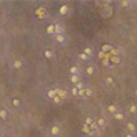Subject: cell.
<instances>
[{"label":"cell","instance_id":"obj_4","mask_svg":"<svg viewBox=\"0 0 137 137\" xmlns=\"http://www.w3.org/2000/svg\"><path fill=\"white\" fill-rule=\"evenodd\" d=\"M36 15H37L38 18H41V19H43V18H45V17H47V10H45V8H43V7H41V8H38L37 11H36Z\"/></svg>","mask_w":137,"mask_h":137},{"label":"cell","instance_id":"obj_28","mask_svg":"<svg viewBox=\"0 0 137 137\" xmlns=\"http://www.w3.org/2000/svg\"><path fill=\"white\" fill-rule=\"evenodd\" d=\"M76 88H77V89H78V91H81V89H85V88H86V86H85V85H84V84H82V82L80 81V82H78V84L76 85Z\"/></svg>","mask_w":137,"mask_h":137},{"label":"cell","instance_id":"obj_15","mask_svg":"<svg viewBox=\"0 0 137 137\" xmlns=\"http://www.w3.org/2000/svg\"><path fill=\"white\" fill-rule=\"evenodd\" d=\"M84 53H85L86 56H89V58L93 55V52H92V48H89V47H85V48H84Z\"/></svg>","mask_w":137,"mask_h":137},{"label":"cell","instance_id":"obj_10","mask_svg":"<svg viewBox=\"0 0 137 137\" xmlns=\"http://www.w3.org/2000/svg\"><path fill=\"white\" fill-rule=\"evenodd\" d=\"M101 51H103V52H106V53H110V52L112 51V47L110 45V44H103Z\"/></svg>","mask_w":137,"mask_h":137},{"label":"cell","instance_id":"obj_17","mask_svg":"<svg viewBox=\"0 0 137 137\" xmlns=\"http://www.w3.org/2000/svg\"><path fill=\"white\" fill-rule=\"evenodd\" d=\"M70 81H71V82H73V84H74V85H77L78 82H80V77H78V76H71Z\"/></svg>","mask_w":137,"mask_h":137},{"label":"cell","instance_id":"obj_11","mask_svg":"<svg viewBox=\"0 0 137 137\" xmlns=\"http://www.w3.org/2000/svg\"><path fill=\"white\" fill-rule=\"evenodd\" d=\"M110 62L111 65H118L121 63V56H110Z\"/></svg>","mask_w":137,"mask_h":137},{"label":"cell","instance_id":"obj_6","mask_svg":"<svg viewBox=\"0 0 137 137\" xmlns=\"http://www.w3.org/2000/svg\"><path fill=\"white\" fill-rule=\"evenodd\" d=\"M96 124H97V126H99V129H103V128H106L107 121H106L104 118H99V119L96 121Z\"/></svg>","mask_w":137,"mask_h":137},{"label":"cell","instance_id":"obj_33","mask_svg":"<svg viewBox=\"0 0 137 137\" xmlns=\"http://www.w3.org/2000/svg\"><path fill=\"white\" fill-rule=\"evenodd\" d=\"M126 137H134V134L133 133H128V134H126Z\"/></svg>","mask_w":137,"mask_h":137},{"label":"cell","instance_id":"obj_35","mask_svg":"<svg viewBox=\"0 0 137 137\" xmlns=\"http://www.w3.org/2000/svg\"><path fill=\"white\" fill-rule=\"evenodd\" d=\"M0 132H2V129H0Z\"/></svg>","mask_w":137,"mask_h":137},{"label":"cell","instance_id":"obj_8","mask_svg":"<svg viewBox=\"0 0 137 137\" xmlns=\"http://www.w3.org/2000/svg\"><path fill=\"white\" fill-rule=\"evenodd\" d=\"M55 40L58 43L63 44V43H66V37H65V34H55Z\"/></svg>","mask_w":137,"mask_h":137},{"label":"cell","instance_id":"obj_18","mask_svg":"<svg viewBox=\"0 0 137 137\" xmlns=\"http://www.w3.org/2000/svg\"><path fill=\"white\" fill-rule=\"evenodd\" d=\"M47 33L48 34H53V33H55V25H50V26H48L47 28Z\"/></svg>","mask_w":137,"mask_h":137},{"label":"cell","instance_id":"obj_31","mask_svg":"<svg viewBox=\"0 0 137 137\" xmlns=\"http://www.w3.org/2000/svg\"><path fill=\"white\" fill-rule=\"evenodd\" d=\"M12 104H14V106H15V107H18L19 104H21V101H19L18 99H14V100H12Z\"/></svg>","mask_w":137,"mask_h":137},{"label":"cell","instance_id":"obj_26","mask_svg":"<svg viewBox=\"0 0 137 137\" xmlns=\"http://www.w3.org/2000/svg\"><path fill=\"white\" fill-rule=\"evenodd\" d=\"M48 96H50L51 99H53V97L56 96V91H55V89H51V91H48Z\"/></svg>","mask_w":137,"mask_h":137},{"label":"cell","instance_id":"obj_22","mask_svg":"<svg viewBox=\"0 0 137 137\" xmlns=\"http://www.w3.org/2000/svg\"><path fill=\"white\" fill-rule=\"evenodd\" d=\"M112 84H114V80H112L111 77H107V78H106V85H107V86H111Z\"/></svg>","mask_w":137,"mask_h":137},{"label":"cell","instance_id":"obj_20","mask_svg":"<svg viewBox=\"0 0 137 137\" xmlns=\"http://www.w3.org/2000/svg\"><path fill=\"white\" fill-rule=\"evenodd\" d=\"M70 73H71V76H77L78 74V67L77 66H73L70 68Z\"/></svg>","mask_w":137,"mask_h":137},{"label":"cell","instance_id":"obj_1","mask_svg":"<svg viewBox=\"0 0 137 137\" xmlns=\"http://www.w3.org/2000/svg\"><path fill=\"white\" fill-rule=\"evenodd\" d=\"M92 93H93V91L91 89V88H85V89H81V91H78V96L80 97H89L92 96Z\"/></svg>","mask_w":137,"mask_h":137},{"label":"cell","instance_id":"obj_13","mask_svg":"<svg viewBox=\"0 0 137 137\" xmlns=\"http://www.w3.org/2000/svg\"><path fill=\"white\" fill-rule=\"evenodd\" d=\"M126 128H128L129 133H134V130H136V126H134L133 122H128V124H126Z\"/></svg>","mask_w":137,"mask_h":137},{"label":"cell","instance_id":"obj_2","mask_svg":"<svg viewBox=\"0 0 137 137\" xmlns=\"http://www.w3.org/2000/svg\"><path fill=\"white\" fill-rule=\"evenodd\" d=\"M111 14H112V8L110 6H104V8H103V12H101V15L107 18V17H111Z\"/></svg>","mask_w":137,"mask_h":137},{"label":"cell","instance_id":"obj_32","mask_svg":"<svg viewBox=\"0 0 137 137\" xmlns=\"http://www.w3.org/2000/svg\"><path fill=\"white\" fill-rule=\"evenodd\" d=\"M121 6H122V7H129V6H130V2H122Z\"/></svg>","mask_w":137,"mask_h":137},{"label":"cell","instance_id":"obj_34","mask_svg":"<svg viewBox=\"0 0 137 137\" xmlns=\"http://www.w3.org/2000/svg\"><path fill=\"white\" fill-rule=\"evenodd\" d=\"M136 96H137V89H136Z\"/></svg>","mask_w":137,"mask_h":137},{"label":"cell","instance_id":"obj_24","mask_svg":"<svg viewBox=\"0 0 137 137\" xmlns=\"http://www.w3.org/2000/svg\"><path fill=\"white\" fill-rule=\"evenodd\" d=\"M44 56H45V58H48V59H51V58L53 56V53H52V51H50V50H47L45 52H44Z\"/></svg>","mask_w":137,"mask_h":137},{"label":"cell","instance_id":"obj_3","mask_svg":"<svg viewBox=\"0 0 137 137\" xmlns=\"http://www.w3.org/2000/svg\"><path fill=\"white\" fill-rule=\"evenodd\" d=\"M56 96H59L62 100H65L67 97V91H63V89H59V88H56Z\"/></svg>","mask_w":137,"mask_h":137},{"label":"cell","instance_id":"obj_25","mask_svg":"<svg viewBox=\"0 0 137 137\" xmlns=\"http://www.w3.org/2000/svg\"><path fill=\"white\" fill-rule=\"evenodd\" d=\"M86 73H88L89 76H92V74L95 73V67H93V66H88V68H86Z\"/></svg>","mask_w":137,"mask_h":137},{"label":"cell","instance_id":"obj_21","mask_svg":"<svg viewBox=\"0 0 137 137\" xmlns=\"http://www.w3.org/2000/svg\"><path fill=\"white\" fill-rule=\"evenodd\" d=\"M59 11H60V14H62V15H66V14H67V11H68V8H67V6H62Z\"/></svg>","mask_w":137,"mask_h":137},{"label":"cell","instance_id":"obj_14","mask_svg":"<svg viewBox=\"0 0 137 137\" xmlns=\"http://www.w3.org/2000/svg\"><path fill=\"white\" fill-rule=\"evenodd\" d=\"M128 111L130 112V114H136V112H137V106L136 104H130L128 107Z\"/></svg>","mask_w":137,"mask_h":137},{"label":"cell","instance_id":"obj_23","mask_svg":"<svg viewBox=\"0 0 137 137\" xmlns=\"http://www.w3.org/2000/svg\"><path fill=\"white\" fill-rule=\"evenodd\" d=\"M53 103H55V104H62V103H63V100L60 99V97L59 96H55V97H53Z\"/></svg>","mask_w":137,"mask_h":137},{"label":"cell","instance_id":"obj_16","mask_svg":"<svg viewBox=\"0 0 137 137\" xmlns=\"http://www.w3.org/2000/svg\"><path fill=\"white\" fill-rule=\"evenodd\" d=\"M96 122V119H93L92 117H88V118L85 119V125H88V126H91L92 124H95Z\"/></svg>","mask_w":137,"mask_h":137},{"label":"cell","instance_id":"obj_12","mask_svg":"<svg viewBox=\"0 0 137 137\" xmlns=\"http://www.w3.org/2000/svg\"><path fill=\"white\" fill-rule=\"evenodd\" d=\"M108 111L111 112V114H115V112L119 111V108H118V106H117V104H110L108 106Z\"/></svg>","mask_w":137,"mask_h":137},{"label":"cell","instance_id":"obj_5","mask_svg":"<svg viewBox=\"0 0 137 137\" xmlns=\"http://www.w3.org/2000/svg\"><path fill=\"white\" fill-rule=\"evenodd\" d=\"M65 33V26L62 23H56L55 25V34H63Z\"/></svg>","mask_w":137,"mask_h":137},{"label":"cell","instance_id":"obj_9","mask_svg":"<svg viewBox=\"0 0 137 137\" xmlns=\"http://www.w3.org/2000/svg\"><path fill=\"white\" fill-rule=\"evenodd\" d=\"M59 133H60L59 126H58V125H53L52 128H51V134H52V136H58Z\"/></svg>","mask_w":137,"mask_h":137},{"label":"cell","instance_id":"obj_30","mask_svg":"<svg viewBox=\"0 0 137 137\" xmlns=\"http://www.w3.org/2000/svg\"><path fill=\"white\" fill-rule=\"evenodd\" d=\"M71 93H73V96H78V89H77L76 86L71 89Z\"/></svg>","mask_w":137,"mask_h":137},{"label":"cell","instance_id":"obj_29","mask_svg":"<svg viewBox=\"0 0 137 137\" xmlns=\"http://www.w3.org/2000/svg\"><path fill=\"white\" fill-rule=\"evenodd\" d=\"M22 67V60H17L14 63V68H21Z\"/></svg>","mask_w":137,"mask_h":137},{"label":"cell","instance_id":"obj_19","mask_svg":"<svg viewBox=\"0 0 137 137\" xmlns=\"http://www.w3.org/2000/svg\"><path fill=\"white\" fill-rule=\"evenodd\" d=\"M7 110H0V118L2 119H7Z\"/></svg>","mask_w":137,"mask_h":137},{"label":"cell","instance_id":"obj_27","mask_svg":"<svg viewBox=\"0 0 137 137\" xmlns=\"http://www.w3.org/2000/svg\"><path fill=\"white\" fill-rule=\"evenodd\" d=\"M78 56H80V59H81V60H89V56H86L84 52H81Z\"/></svg>","mask_w":137,"mask_h":137},{"label":"cell","instance_id":"obj_7","mask_svg":"<svg viewBox=\"0 0 137 137\" xmlns=\"http://www.w3.org/2000/svg\"><path fill=\"white\" fill-rule=\"evenodd\" d=\"M114 118H115L117 121H124V119H125V114L119 110L118 112H115V114H114Z\"/></svg>","mask_w":137,"mask_h":137}]
</instances>
